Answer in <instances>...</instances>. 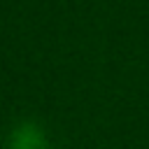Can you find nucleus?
Listing matches in <instances>:
<instances>
[]
</instances>
